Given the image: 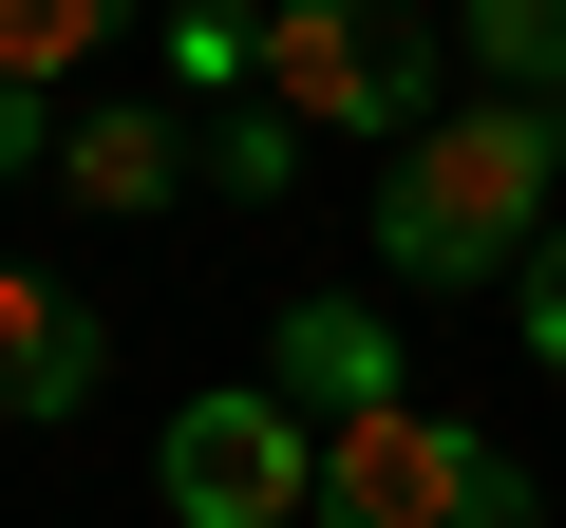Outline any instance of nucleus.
Returning a JSON list of instances; mask_svg holds the SVG:
<instances>
[{
	"mask_svg": "<svg viewBox=\"0 0 566 528\" xmlns=\"http://www.w3.org/2000/svg\"><path fill=\"white\" fill-rule=\"evenodd\" d=\"M547 114H434L397 170H378V264L397 284H528L547 245Z\"/></svg>",
	"mask_w": 566,
	"mask_h": 528,
	"instance_id": "obj_1",
	"label": "nucleus"
},
{
	"mask_svg": "<svg viewBox=\"0 0 566 528\" xmlns=\"http://www.w3.org/2000/svg\"><path fill=\"white\" fill-rule=\"evenodd\" d=\"M322 528H547L528 509V453H491L472 415H359L322 434Z\"/></svg>",
	"mask_w": 566,
	"mask_h": 528,
	"instance_id": "obj_2",
	"label": "nucleus"
},
{
	"mask_svg": "<svg viewBox=\"0 0 566 528\" xmlns=\"http://www.w3.org/2000/svg\"><path fill=\"white\" fill-rule=\"evenodd\" d=\"M264 114L283 133H378V170H397L434 133V39L340 20V0H283V20H264Z\"/></svg>",
	"mask_w": 566,
	"mask_h": 528,
	"instance_id": "obj_3",
	"label": "nucleus"
},
{
	"mask_svg": "<svg viewBox=\"0 0 566 528\" xmlns=\"http://www.w3.org/2000/svg\"><path fill=\"white\" fill-rule=\"evenodd\" d=\"M151 490H170V528H303V509H322V434L283 415L264 378H227V397H189V415H170Z\"/></svg>",
	"mask_w": 566,
	"mask_h": 528,
	"instance_id": "obj_4",
	"label": "nucleus"
},
{
	"mask_svg": "<svg viewBox=\"0 0 566 528\" xmlns=\"http://www.w3.org/2000/svg\"><path fill=\"white\" fill-rule=\"evenodd\" d=\"M264 397L303 415V434H359V415H397L416 378H397V321H378V303H283V340H264Z\"/></svg>",
	"mask_w": 566,
	"mask_h": 528,
	"instance_id": "obj_5",
	"label": "nucleus"
},
{
	"mask_svg": "<svg viewBox=\"0 0 566 528\" xmlns=\"http://www.w3.org/2000/svg\"><path fill=\"white\" fill-rule=\"evenodd\" d=\"M95 378H114L95 303L39 284V264H0V415H95Z\"/></svg>",
	"mask_w": 566,
	"mask_h": 528,
	"instance_id": "obj_6",
	"label": "nucleus"
},
{
	"mask_svg": "<svg viewBox=\"0 0 566 528\" xmlns=\"http://www.w3.org/2000/svg\"><path fill=\"white\" fill-rule=\"evenodd\" d=\"M189 170H208V133H189V114H151V95L57 114V189H76V208H170Z\"/></svg>",
	"mask_w": 566,
	"mask_h": 528,
	"instance_id": "obj_7",
	"label": "nucleus"
},
{
	"mask_svg": "<svg viewBox=\"0 0 566 528\" xmlns=\"http://www.w3.org/2000/svg\"><path fill=\"white\" fill-rule=\"evenodd\" d=\"M453 57L491 76V114H547V95H566V0H472Z\"/></svg>",
	"mask_w": 566,
	"mask_h": 528,
	"instance_id": "obj_8",
	"label": "nucleus"
},
{
	"mask_svg": "<svg viewBox=\"0 0 566 528\" xmlns=\"http://www.w3.org/2000/svg\"><path fill=\"white\" fill-rule=\"evenodd\" d=\"M95 57V0H0V76H20V95H57Z\"/></svg>",
	"mask_w": 566,
	"mask_h": 528,
	"instance_id": "obj_9",
	"label": "nucleus"
},
{
	"mask_svg": "<svg viewBox=\"0 0 566 528\" xmlns=\"http://www.w3.org/2000/svg\"><path fill=\"white\" fill-rule=\"evenodd\" d=\"M283 170H303V133H283V114H227V133H208V189H245V208H264Z\"/></svg>",
	"mask_w": 566,
	"mask_h": 528,
	"instance_id": "obj_10",
	"label": "nucleus"
},
{
	"mask_svg": "<svg viewBox=\"0 0 566 528\" xmlns=\"http://www.w3.org/2000/svg\"><path fill=\"white\" fill-rule=\"evenodd\" d=\"M170 76H189V95H245V76H264V20H227V0H208V20L170 39Z\"/></svg>",
	"mask_w": 566,
	"mask_h": 528,
	"instance_id": "obj_11",
	"label": "nucleus"
},
{
	"mask_svg": "<svg viewBox=\"0 0 566 528\" xmlns=\"http://www.w3.org/2000/svg\"><path fill=\"white\" fill-rule=\"evenodd\" d=\"M510 321H528V359H547V378H566V226H547V245H528V284H510Z\"/></svg>",
	"mask_w": 566,
	"mask_h": 528,
	"instance_id": "obj_12",
	"label": "nucleus"
},
{
	"mask_svg": "<svg viewBox=\"0 0 566 528\" xmlns=\"http://www.w3.org/2000/svg\"><path fill=\"white\" fill-rule=\"evenodd\" d=\"M0 170H57V95H20V76H0Z\"/></svg>",
	"mask_w": 566,
	"mask_h": 528,
	"instance_id": "obj_13",
	"label": "nucleus"
},
{
	"mask_svg": "<svg viewBox=\"0 0 566 528\" xmlns=\"http://www.w3.org/2000/svg\"><path fill=\"white\" fill-rule=\"evenodd\" d=\"M547 170H566V95H547Z\"/></svg>",
	"mask_w": 566,
	"mask_h": 528,
	"instance_id": "obj_14",
	"label": "nucleus"
}]
</instances>
